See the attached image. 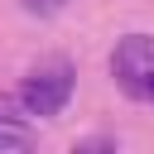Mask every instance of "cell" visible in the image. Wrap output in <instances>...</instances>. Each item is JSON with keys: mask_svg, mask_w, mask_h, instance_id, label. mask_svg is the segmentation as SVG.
Listing matches in <instances>:
<instances>
[{"mask_svg": "<svg viewBox=\"0 0 154 154\" xmlns=\"http://www.w3.org/2000/svg\"><path fill=\"white\" fill-rule=\"evenodd\" d=\"M72 87H77V67L67 58H48L38 67L24 72L19 82V106L29 116H58L67 101H72Z\"/></svg>", "mask_w": 154, "mask_h": 154, "instance_id": "6da1fadb", "label": "cell"}, {"mask_svg": "<svg viewBox=\"0 0 154 154\" xmlns=\"http://www.w3.org/2000/svg\"><path fill=\"white\" fill-rule=\"evenodd\" d=\"M111 77L130 101H154V34H125L111 48Z\"/></svg>", "mask_w": 154, "mask_h": 154, "instance_id": "7a4b0ae2", "label": "cell"}, {"mask_svg": "<svg viewBox=\"0 0 154 154\" xmlns=\"http://www.w3.org/2000/svg\"><path fill=\"white\" fill-rule=\"evenodd\" d=\"M0 154H34V130L0 101Z\"/></svg>", "mask_w": 154, "mask_h": 154, "instance_id": "3957f363", "label": "cell"}, {"mask_svg": "<svg viewBox=\"0 0 154 154\" xmlns=\"http://www.w3.org/2000/svg\"><path fill=\"white\" fill-rule=\"evenodd\" d=\"M72 154H116V140L111 135H87V140L72 144Z\"/></svg>", "mask_w": 154, "mask_h": 154, "instance_id": "277c9868", "label": "cell"}, {"mask_svg": "<svg viewBox=\"0 0 154 154\" xmlns=\"http://www.w3.org/2000/svg\"><path fill=\"white\" fill-rule=\"evenodd\" d=\"M19 5H24L29 14H38V19H48V14H58V10L67 5V0H19Z\"/></svg>", "mask_w": 154, "mask_h": 154, "instance_id": "5b68a950", "label": "cell"}]
</instances>
